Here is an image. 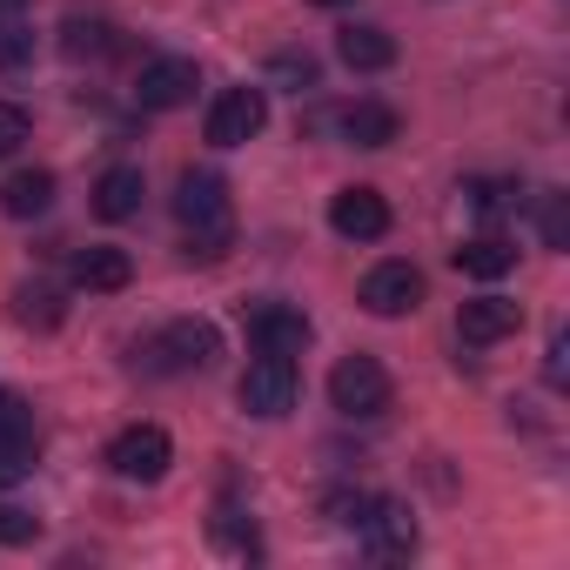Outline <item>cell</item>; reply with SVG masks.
Returning <instances> with one entry per match:
<instances>
[{
    "label": "cell",
    "mask_w": 570,
    "mask_h": 570,
    "mask_svg": "<svg viewBox=\"0 0 570 570\" xmlns=\"http://www.w3.org/2000/svg\"><path fill=\"white\" fill-rule=\"evenodd\" d=\"M141 195H148V181H141V168H108L101 181H95V215L101 222H128V215H141Z\"/></svg>",
    "instance_id": "e0dca14e"
},
{
    "label": "cell",
    "mask_w": 570,
    "mask_h": 570,
    "mask_svg": "<svg viewBox=\"0 0 570 570\" xmlns=\"http://www.w3.org/2000/svg\"><path fill=\"white\" fill-rule=\"evenodd\" d=\"M537 228H543V248H570V208H563V195H543Z\"/></svg>",
    "instance_id": "d4e9b609"
},
{
    "label": "cell",
    "mask_w": 570,
    "mask_h": 570,
    "mask_svg": "<svg viewBox=\"0 0 570 570\" xmlns=\"http://www.w3.org/2000/svg\"><path fill=\"white\" fill-rule=\"evenodd\" d=\"M262 121H268V95L262 88H222L215 108H208V141L215 148H242V141L262 135Z\"/></svg>",
    "instance_id": "52a82bcc"
},
{
    "label": "cell",
    "mask_w": 570,
    "mask_h": 570,
    "mask_svg": "<svg viewBox=\"0 0 570 570\" xmlns=\"http://www.w3.org/2000/svg\"><path fill=\"white\" fill-rule=\"evenodd\" d=\"M35 61V35L21 21H0V68H28Z\"/></svg>",
    "instance_id": "cb8c5ba5"
},
{
    "label": "cell",
    "mask_w": 570,
    "mask_h": 570,
    "mask_svg": "<svg viewBox=\"0 0 570 570\" xmlns=\"http://www.w3.org/2000/svg\"><path fill=\"white\" fill-rule=\"evenodd\" d=\"M296 390H303V376H296V356H268V350H262V356L242 370V383H235L242 410H248V416H262V423L289 416V410H296Z\"/></svg>",
    "instance_id": "7a4b0ae2"
},
{
    "label": "cell",
    "mask_w": 570,
    "mask_h": 570,
    "mask_svg": "<svg viewBox=\"0 0 570 570\" xmlns=\"http://www.w3.org/2000/svg\"><path fill=\"white\" fill-rule=\"evenodd\" d=\"M309 8H350V0H309Z\"/></svg>",
    "instance_id": "4dcf8cb0"
},
{
    "label": "cell",
    "mask_w": 570,
    "mask_h": 570,
    "mask_svg": "<svg viewBox=\"0 0 570 570\" xmlns=\"http://www.w3.org/2000/svg\"><path fill=\"white\" fill-rule=\"evenodd\" d=\"M336 135H343L350 148H390V141H396V108H383V101H356V108L336 115Z\"/></svg>",
    "instance_id": "2e32d148"
},
{
    "label": "cell",
    "mask_w": 570,
    "mask_h": 570,
    "mask_svg": "<svg viewBox=\"0 0 570 570\" xmlns=\"http://www.w3.org/2000/svg\"><path fill=\"white\" fill-rule=\"evenodd\" d=\"M75 282L88 296H115V289L135 282V262H128V248H81L75 255Z\"/></svg>",
    "instance_id": "5bb4252c"
},
{
    "label": "cell",
    "mask_w": 570,
    "mask_h": 570,
    "mask_svg": "<svg viewBox=\"0 0 570 570\" xmlns=\"http://www.w3.org/2000/svg\"><path fill=\"white\" fill-rule=\"evenodd\" d=\"M336 55L356 75H383V68H396V35L390 28H343L336 35Z\"/></svg>",
    "instance_id": "9a60e30c"
},
{
    "label": "cell",
    "mask_w": 570,
    "mask_h": 570,
    "mask_svg": "<svg viewBox=\"0 0 570 570\" xmlns=\"http://www.w3.org/2000/svg\"><path fill=\"white\" fill-rule=\"evenodd\" d=\"M456 268L476 275V282H497V275L517 268V242H503V235H470V242L456 248Z\"/></svg>",
    "instance_id": "d6986e66"
},
{
    "label": "cell",
    "mask_w": 570,
    "mask_h": 570,
    "mask_svg": "<svg viewBox=\"0 0 570 570\" xmlns=\"http://www.w3.org/2000/svg\"><path fill=\"white\" fill-rule=\"evenodd\" d=\"M35 463H41V436H35V430H21V436H0V483H21Z\"/></svg>",
    "instance_id": "7402d4cb"
},
{
    "label": "cell",
    "mask_w": 570,
    "mask_h": 570,
    "mask_svg": "<svg viewBox=\"0 0 570 570\" xmlns=\"http://www.w3.org/2000/svg\"><path fill=\"white\" fill-rule=\"evenodd\" d=\"M330 228H336L343 242H383V235H390V202H383V188H370V181L343 188V195L330 202Z\"/></svg>",
    "instance_id": "30bf717a"
},
{
    "label": "cell",
    "mask_w": 570,
    "mask_h": 570,
    "mask_svg": "<svg viewBox=\"0 0 570 570\" xmlns=\"http://www.w3.org/2000/svg\"><path fill=\"white\" fill-rule=\"evenodd\" d=\"M517 330H523V309H517L510 296H476V303L456 309V336H463L470 350H490V343H503V336H517Z\"/></svg>",
    "instance_id": "7c38bea8"
},
{
    "label": "cell",
    "mask_w": 570,
    "mask_h": 570,
    "mask_svg": "<svg viewBox=\"0 0 570 570\" xmlns=\"http://www.w3.org/2000/svg\"><path fill=\"white\" fill-rule=\"evenodd\" d=\"M363 543H370V557H383V563H403V557H416V517L396 503V497H376L370 510H363Z\"/></svg>",
    "instance_id": "8fae6325"
},
{
    "label": "cell",
    "mask_w": 570,
    "mask_h": 570,
    "mask_svg": "<svg viewBox=\"0 0 570 570\" xmlns=\"http://www.w3.org/2000/svg\"><path fill=\"white\" fill-rule=\"evenodd\" d=\"M463 195H470L483 215H503V208H517V181H470Z\"/></svg>",
    "instance_id": "4316f807"
},
{
    "label": "cell",
    "mask_w": 570,
    "mask_h": 570,
    "mask_svg": "<svg viewBox=\"0 0 570 570\" xmlns=\"http://www.w3.org/2000/svg\"><path fill=\"white\" fill-rule=\"evenodd\" d=\"M390 396H396V383H390V370H383L376 356H343V363L330 370V403H336L343 416H383Z\"/></svg>",
    "instance_id": "3957f363"
},
{
    "label": "cell",
    "mask_w": 570,
    "mask_h": 570,
    "mask_svg": "<svg viewBox=\"0 0 570 570\" xmlns=\"http://www.w3.org/2000/svg\"><path fill=\"white\" fill-rule=\"evenodd\" d=\"M195 88H202V68H195L188 55H155V61H141V75H135V101H141L148 115L188 108Z\"/></svg>",
    "instance_id": "5b68a950"
},
{
    "label": "cell",
    "mask_w": 570,
    "mask_h": 570,
    "mask_svg": "<svg viewBox=\"0 0 570 570\" xmlns=\"http://www.w3.org/2000/svg\"><path fill=\"white\" fill-rule=\"evenodd\" d=\"M148 356H155V370H168V376H181V370H208V363L222 356V336H215V323L181 316V323H168V330L148 343Z\"/></svg>",
    "instance_id": "8992f818"
},
{
    "label": "cell",
    "mask_w": 570,
    "mask_h": 570,
    "mask_svg": "<svg viewBox=\"0 0 570 570\" xmlns=\"http://www.w3.org/2000/svg\"><path fill=\"white\" fill-rule=\"evenodd\" d=\"M0 208H8L14 222L48 215V208H55V175H48V168H14L8 188H0Z\"/></svg>",
    "instance_id": "ac0fdd59"
},
{
    "label": "cell",
    "mask_w": 570,
    "mask_h": 570,
    "mask_svg": "<svg viewBox=\"0 0 570 570\" xmlns=\"http://www.w3.org/2000/svg\"><path fill=\"white\" fill-rule=\"evenodd\" d=\"M41 537V517L21 510V503H0V543H35Z\"/></svg>",
    "instance_id": "484cf974"
},
{
    "label": "cell",
    "mask_w": 570,
    "mask_h": 570,
    "mask_svg": "<svg viewBox=\"0 0 570 570\" xmlns=\"http://www.w3.org/2000/svg\"><path fill=\"white\" fill-rule=\"evenodd\" d=\"M28 14V0H0V21H21Z\"/></svg>",
    "instance_id": "f546056e"
},
{
    "label": "cell",
    "mask_w": 570,
    "mask_h": 570,
    "mask_svg": "<svg viewBox=\"0 0 570 570\" xmlns=\"http://www.w3.org/2000/svg\"><path fill=\"white\" fill-rule=\"evenodd\" d=\"M35 135V121H28V108L21 101H0V155H21V141Z\"/></svg>",
    "instance_id": "603a6c76"
},
{
    "label": "cell",
    "mask_w": 570,
    "mask_h": 570,
    "mask_svg": "<svg viewBox=\"0 0 570 570\" xmlns=\"http://www.w3.org/2000/svg\"><path fill=\"white\" fill-rule=\"evenodd\" d=\"M248 343L255 350H268V356H303L309 350V316L296 309V303H255L248 309Z\"/></svg>",
    "instance_id": "9c48e42d"
},
{
    "label": "cell",
    "mask_w": 570,
    "mask_h": 570,
    "mask_svg": "<svg viewBox=\"0 0 570 570\" xmlns=\"http://www.w3.org/2000/svg\"><path fill=\"white\" fill-rule=\"evenodd\" d=\"M21 430H35L28 396H21V390H0V436H21Z\"/></svg>",
    "instance_id": "83f0119b"
},
{
    "label": "cell",
    "mask_w": 570,
    "mask_h": 570,
    "mask_svg": "<svg viewBox=\"0 0 570 570\" xmlns=\"http://www.w3.org/2000/svg\"><path fill=\"white\" fill-rule=\"evenodd\" d=\"M416 303H423V268H410V262H376V268L363 275V309H370V316L396 323V316H410Z\"/></svg>",
    "instance_id": "ba28073f"
},
{
    "label": "cell",
    "mask_w": 570,
    "mask_h": 570,
    "mask_svg": "<svg viewBox=\"0 0 570 570\" xmlns=\"http://www.w3.org/2000/svg\"><path fill=\"white\" fill-rule=\"evenodd\" d=\"M61 316H68V303H61L55 282H21V289H14V323H28V330H61Z\"/></svg>",
    "instance_id": "ffe728a7"
},
{
    "label": "cell",
    "mask_w": 570,
    "mask_h": 570,
    "mask_svg": "<svg viewBox=\"0 0 570 570\" xmlns=\"http://www.w3.org/2000/svg\"><path fill=\"white\" fill-rule=\"evenodd\" d=\"M61 55L68 61H115L121 55V28L108 14H68L61 21Z\"/></svg>",
    "instance_id": "4fadbf2b"
},
{
    "label": "cell",
    "mask_w": 570,
    "mask_h": 570,
    "mask_svg": "<svg viewBox=\"0 0 570 570\" xmlns=\"http://www.w3.org/2000/svg\"><path fill=\"white\" fill-rule=\"evenodd\" d=\"M168 463H175V443H168L161 423H128V430L108 443V470H115L121 483H161Z\"/></svg>",
    "instance_id": "277c9868"
},
{
    "label": "cell",
    "mask_w": 570,
    "mask_h": 570,
    "mask_svg": "<svg viewBox=\"0 0 570 570\" xmlns=\"http://www.w3.org/2000/svg\"><path fill=\"white\" fill-rule=\"evenodd\" d=\"M563 356H570V336H550V356H543V376L563 383Z\"/></svg>",
    "instance_id": "f1b7e54d"
},
{
    "label": "cell",
    "mask_w": 570,
    "mask_h": 570,
    "mask_svg": "<svg viewBox=\"0 0 570 570\" xmlns=\"http://www.w3.org/2000/svg\"><path fill=\"white\" fill-rule=\"evenodd\" d=\"M175 215L188 228V262H222L228 242H235V208H228V181L215 168H188L181 188H175Z\"/></svg>",
    "instance_id": "6da1fadb"
},
{
    "label": "cell",
    "mask_w": 570,
    "mask_h": 570,
    "mask_svg": "<svg viewBox=\"0 0 570 570\" xmlns=\"http://www.w3.org/2000/svg\"><path fill=\"white\" fill-rule=\"evenodd\" d=\"M268 81H282V88H296V95H303V88H316V81H323V61H316V55H303V48H282V55L268 61Z\"/></svg>",
    "instance_id": "44dd1931"
}]
</instances>
